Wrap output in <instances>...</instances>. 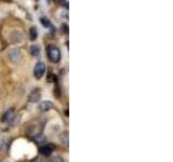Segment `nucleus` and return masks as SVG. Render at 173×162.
I'll list each match as a JSON object with an SVG mask.
<instances>
[{
	"instance_id": "nucleus-1",
	"label": "nucleus",
	"mask_w": 173,
	"mask_h": 162,
	"mask_svg": "<svg viewBox=\"0 0 173 162\" xmlns=\"http://www.w3.org/2000/svg\"><path fill=\"white\" fill-rule=\"evenodd\" d=\"M48 56H49V60L52 63H58L61 60V52L58 50V48L54 47V45H49L48 47Z\"/></svg>"
},
{
	"instance_id": "nucleus-2",
	"label": "nucleus",
	"mask_w": 173,
	"mask_h": 162,
	"mask_svg": "<svg viewBox=\"0 0 173 162\" xmlns=\"http://www.w3.org/2000/svg\"><path fill=\"white\" fill-rule=\"evenodd\" d=\"M22 58H23V55H22L21 50L17 49V48L10 50L8 52V58L12 64H19L22 61Z\"/></svg>"
},
{
	"instance_id": "nucleus-3",
	"label": "nucleus",
	"mask_w": 173,
	"mask_h": 162,
	"mask_svg": "<svg viewBox=\"0 0 173 162\" xmlns=\"http://www.w3.org/2000/svg\"><path fill=\"white\" fill-rule=\"evenodd\" d=\"M45 73V64L42 62H39L36 64L34 68V76L37 78V79H40V78L43 77Z\"/></svg>"
},
{
	"instance_id": "nucleus-4",
	"label": "nucleus",
	"mask_w": 173,
	"mask_h": 162,
	"mask_svg": "<svg viewBox=\"0 0 173 162\" xmlns=\"http://www.w3.org/2000/svg\"><path fill=\"white\" fill-rule=\"evenodd\" d=\"M15 118V115H14V109H9V110H6V113H3V116H2V121L3 122H6V123H10V122L13 121V119Z\"/></svg>"
},
{
	"instance_id": "nucleus-5",
	"label": "nucleus",
	"mask_w": 173,
	"mask_h": 162,
	"mask_svg": "<svg viewBox=\"0 0 173 162\" xmlns=\"http://www.w3.org/2000/svg\"><path fill=\"white\" fill-rule=\"evenodd\" d=\"M41 100V93L39 91H32V93L28 95V100L30 103H37Z\"/></svg>"
},
{
	"instance_id": "nucleus-6",
	"label": "nucleus",
	"mask_w": 173,
	"mask_h": 162,
	"mask_svg": "<svg viewBox=\"0 0 173 162\" xmlns=\"http://www.w3.org/2000/svg\"><path fill=\"white\" fill-rule=\"evenodd\" d=\"M52 107H53V104H52L50 100H43V102L40 103V105H39V109H40L41 111H48V110H50Z\"/></svg>"
},
{
	"instance_id": "nucleus-7",
	"label": "nucleus",
	"mask_w": 173,
	"mask_h": 162,
	"mask_svg": "<svg viewBox=\"0 0 173 162\" xmlns=\"http://www.w3.org/2000/svg\"><path fill=\"white\" fill-rule=\"evenodd\" d=\"M40 154L45 157L50 156L52 154V147L50 145H43L42 147H40Z\"/></svg>"
},
{
	"instance_id": "nucleus-8",
	"label": "nucleus",
	"mask_w": 173,
	"mask_h": 162,
	"mask_svg": "<svg viewBox=\"0 0 173 162\" xmlns=\"http://www.w3.org/2000/svg\"><path fill=\"white\" fill-rule=\"evenodd\" d=\"M10 39H11V41L14 43L19 42V41L22 40V35L19 34V32H13L12 34L10 35Z\"/></svg>"
},
{
	"instance_id": "nucleus-9",
	"label": "nucleus",
	"mask_w": 173,
	"mask_h": 162,
	"mask_svg": "<svg viewBox=\"0 0 173 162\" xmlns=\"http://www.w3.org/2000/svg\"><path fill=\"white\" fill-rule=\"evenodd\" d=\"M37 36H38V32H37V28L36 27H32L29 29V38L32 41L36 40Z\"/></svg>"
},
{
	"instance_id": "nucleus-10",
	"label": "nucleus",
	"mask_w": 173,
	"mask_h": 162,
	"mask_svg": "<svg viewBox=\"0 0 173 162\" xmlns=\"http://www.w3.org/2000/svg\"><path fill=\"white\" fill-rule=\"evenodd\" d=\"M30 54L32 56H38L40 54V48L38 45H32L30 47Z\"/></svg>"
},
{
	"instance_id": "nucleus-11",
	"label": "nucleus",
	"mask_w": 173,
	"mask_h": 162,
	"mask_svg": "<svg viewBox=\"0 0 173 162\" xmlns=\"http://www.w3.org/2000/svg\"><path fill=\"white\" fill-rule=\"evenodd\" d=\"M61 141L63 142L65 146H67L68 144V135H67V132H64L63 134H61Z\"/></svg>"
},
{
	"instance_id": "nucleus-12",
	"label": "nucleus",
	"mask_w": 173,
	"mask_h": 162,
	"mask_svg": "<svg viewBox=\"0 0 173 162\" xmlns=\"http://www.w3.org/2000/svg\"><path fill=\"white\" fill-rule=\"evenodd\" d=\"M41 24H42L45 27H50L51 26V23H50V21L48 19H45V17H41Z\"/></svg>"
},
{
	"instance_id": "nucleus-13",
	"label": "nucleus",
	"mask_w": 173,
	"mask_h": 162,
	"mask_svg": "<svg viewBox=\"0 0 173 162\" xmlns=\"http://www.w3.org/2000/svg\"><path fill=\"white\" fill-rule=\"evenodd\" d=\"M51 162H64V160H63V158L61 156H54L53 158H52Z\"/></svg>"
},
{
	"instance_id": "nucleus-14",
	"label": "nucleus",
	"mask_w": 173,
	"mask_h": 162,
	"mask_svg": "<svg viewBox=\"0 0 173 162\" xmlns=\"http://www.w3.org/2000/svg\"><path fill=\"white\" fill-rule=\"evenodd\" d=\"M2 145H3V139H2V136H0V149H1Z\"/></svg>"
},
{
	"instance_id": "nucleus-15",
	"label": "nucleus",
	"mask_w": 173,
	"mask_h": 162,
	"mask_svg": "<svg viewBox=\"0 0 173 162\" xmlns=\"http://www.w3.org/2000/svg\"><path fill=\"white\" fill-rule=\"evenodd\" d=\"M61 3H63V6H68L67 4H68V2H66V1H61Z\"/></svg>"
},
{
	"instance_id": "nucleus-16",
	"label": "nucleus",
	"mask_w": 173,
	"mask_h": 162,
	"mask_svg": "<svg viewBox=\"0 0 173 162\" xmlns=\"http://www.w3.org/2000/svg\"><path fill=\"white\" fill-rule=\"evenodd\" d=\"M32 162H40V160H39V159L37 158V159H34V160H32Z\"/></svg>"
},
{
	"instance_id": "nucleus-17",
	"label": "nucleus",
	"mask_w": 173,
	"mask_h": 162,
	"mask_svg": "<svg viewBox=\"0 0 173 162\" xmlns=\"http://www.w3.org/2000/svg\"><path fill=\"white\" fill-rule=\"evenodd\" d=\"M40 162H51V161H49V160H43V161H40Z\"/></svg>"
},
{
	"instance_id": "nucleus-18",
	"label": "nucleus",
	"mask_w": 173,
	"mask_h": 162,
	"mask_svg": "<svg viewBox=\"0 0 173 162\" xmlns=\"http://www.w3.org/2000/svg\"><path fill=\"white\" fill-rule=\"evenodd\" d=\"M2 162H9L8 160H3V161H2Z\"/></svg>"
}]
</instances>
